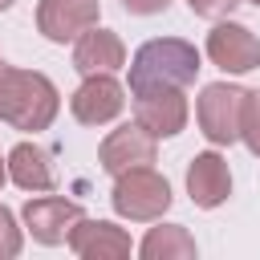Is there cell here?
Listing matches in <instances>:
<instances>
[{
  "instance_id": "23",
  "label": "cell",
  "mask_w": 260,
  "mask_h": 260,
  "mask_svg": "<svg viewBox=\"0 0 260 260\" xmlns=\"http://www.w3.org/2000/svg\"><path fill=\"white\" fill-rule=\"evenodd\" d=\"M0 65H4V61H0Z\"/></svg>"
},
{
  "instance_id": "17",
  "label": "cell",
  "mask_w": 260,
  "mask_h": 260,
  "mask_svg": "<svg viewBox=\"0 0 260 260\" xmlns=\"http://www.w3.org/2000/svg\"><path fill=\"white\" fill-rule=\"evenodd\" d=\"M20 256V228H16V215L0 203V260H12Z\"/></svg>"
},
{
  "instance_id": "18",
  "label": "cell",
  "mask_w": 260,
  "mask_h": 260,
  "mask_svg": "<svg viewBox=\"0 0 260 260\" xmlns=\"http://www.w3.org/2000/svg\"><path fill=\"white\" fill-rule=\"evenodd\" d=\"M236 4H240V0H187V8H191L195 16H207V20H219V16H228Z\"/></svg>"
},
{
  "instance_id": "8",
  "label": "cell",
  "mask_w": 260,
  "mask_h": 260,
  "mask_svg": "<svg viewBox=\"0 0 260 260\" xmlns=\"http://www.w3.org/2000/svg\"><path fill=\"white\" fill-rule=\"evenodd\" d=\"M207 57L223 73H248L260 65V41L252 37V28H244L236 20H219L207 32Z\"/></svg>"
},
{
  "instance_id": "13",
  "label": "cell",
  "mask_w": 260,
  "mask_h": 260,
  "mask_svg": "<svg viewBox=\"0 0 260 260\" xmlns=\"http://www.w3.org/2000/svg\"><path fill=\"white\" fill-rule=\"evenodd\" d=\"M122 65H126V45L118 32L93 24L77 37V45H73V69L77 73H85V77L89 73H114Z\"/></svg>"
},
{
  "instance_id": "11",
  "label": "cell",
  "mask_w": 260,
  "mask_h": 260,
  "mask_svg": "<svg viewBox=\"0 0 260 260\" xmlns=\"http://www.w3.org/2000/svg\"><path fill=\"white\" fill-rule=\"evenodd\" d=\"M134 122L146 126L154 138H175L187 126V98L183 89H154L134 98Z\"/></svg>"
},
{
  "instance_id": "5",
  "label": "cell",
  "mask_w": 260,
  "mask_h": 260,
  "mask_svg": "<svg viewBox=\"0 0 260 260\" xmlns=\"http://www.w3.org/2000/svg\"><path fill=\"white\" fill-rule=\"evenodd\" d=\"M154 142H158V138H154L146 126L126 122V126H118V130H110V134L102 138L98 162H102V171H110V175H122V171H134V167H150V162H154Z\"/></svg>"
},
{
  "instance_id": "6",
  "label": "cell",
  "mask_w": 260,
  "mask_h": 260,
  "mask_svg": "<svg viewBox=\"0 0 260 260\" xmlns=\"http://www.w3.org/2000/svg\"><path fill=\"white\" fill-rule=\"evenodd\" d=\"M122 106H126V89L110 73H89L69 98V110L81 126H106L122 114Z\"/></svg>"
},
{
  "instance_id": "16",
  "label": "cell",
  "mask_w": 260,
  "mask_h": 260,
  "mask_svg": "<svg viewBox=\"0 0 260 260\" xmlns=\"http://www.w3.org/2000/svg\"><path fill=\"white\" fill-rule=\"evenodd\" d=\"M240 142L260 158V89L244 93V110H240Z\"/></svg>"
},
{
  "instance_id": "1",
  "label": "cell",
  "mask_w": 260,
  "mask_h": 260,
  "mask_svg": "<svg viewBox=\"0 0 260 260\" xmlns=\"http://www.w3.org/2000/svg\"><path fill=\"white\" fill-rule=\"evenodd\" d=\"M199 77V49L183 37H154L138 45L130 57V93H154V89H187Z\"/></svg>"
},
{
  "instance_id": "7",
  "label": "cell",
  "mask_w": 260,
  "mask_h": 260,
  "mask_svg": "<svg viewBox=\"0 0 260 260\" xmlns=\"http://www.w3.org/2000/svg\"><path fill=\"white\" fill-rule=\"evenodd\" d=\"M24 228L32 232L37 244H69V232L73 223L81 219V207L73 199H61V195H37L24 203Z\"/></svg>"
},
{
  "instance_id": "4",
  "label": "cell",
  "mask_w": 260,
  "mask_h": 260,
  "mask_svg": "<svg viewBox=\"0 0 260 260\" xmlns=\"http://www.w3.org/2000/svg\"><path fill=\"white\" fill-rule=\"evenodd\" d=\"M244 93L240 85H228V81H211L203 85L199 102H195V118H199V130L207 142L215 146H232L240 138V110H244Z\"/></svg>"
},
{
  "instance_id": "20",
  "label": "cell",
  "mask_w": 260,
  "mask_h": 260,
  "mask_svg": "<svg viewBox=\"0 0 260 260\" xmlns=\"http://www.w3.org/2000/svg\"><path fill=\"white\" fill-rule=\"evenodd\" d=\"M4 179H8V158H0V187H4Z\"/></svg>"
},
{
  "instance_id": "19",
  "label": "cell",
  "mask_w": 260,
  "mask_h": 260,
  "mask_svg": "<svg viewBox=\"0 0 260 260\" xmlns=\"http://www.w3.org/2000/svg\"><path fill=\"white\" fill-rule=\"evenodd\" d=\"M171 0H122V8L130 16H154V12H167Z\"/></svg>"
},
{
  "instance_id": "15",
  "label": "cell",
  "mask_w": 260,
  "mask_h": 260,
  "mask_svg": "<svg viewBox=\"0 0 260 260\" xmlns=\"http://www.w3.org/2000/svg\"><path fill=\"white\" fill-rule=\"evenodd\" d=\"M142 260H191L195 256V240L183 223H158L146 232V240L138 244Z\"/></svg>"
},
{
  "instance_id": "2",
  "label": "cell",
  "mask_w": 260,
  "mask_h": 260,
  "mask_svg": "<svg viewBox=\"0 0 260 260\" xmlns=\"http://www.w3.org/2000/svg\"><path fill=\"white\" fill-rule=\"evenodd\" d=\"M57 110L61 93L45 73L0 65V122L12 130H49Z\"/></svg>"
},
{
  "instance_id": "21",
  "label": "cell",
  "mask_w": 260,
  "mask_h": 260,
  "mask_svg": "<svg viewBox=\"0 0 260 260\" xmlns=\"http://www.w3.org/2000/svg\"><path fill=\"white\" fill-rule=\"evenodd\" d=\"M12 4H16V0H0V12H4V8H12Z\"/></svg>"
},
{
  "instance_id": "10",
  "label": "cell",
  "mask_w": 260,
  "mask_h": 260,
  "mask_svg": "<svg viewBox=\"0 0 260 260\" xmlns=\"http://www.w3.org/2000/svg\"><path fill=\"white\" fill-rule=\"evenodd\" d=\"M69 252L81 260H122L130 256V236L110 219H77L69 232Z\"/></svg>"
},
{
  "instance_id": "9",
  "label": "cell",
  "mask_w": 260,
  "mask_h": 260,
  "mask_svg": "<svg viewBox=\"0 0 260 260\" xmlns=\"http://www.w3.org/2000/svg\"><path fill=\"white\" fill-rule=\"evenodd\" d=\"M98 16H102L98 0H41L37 4V28L57 45L77 41L85 28L98 24Z\"/></svg>"
},
{
  "instance_id": "22",
  "label": "cell",
  "mask_w": 260,
  "mask_h": 260,
  "mask_svg": "<svg viewBox=\"0 0 260 260\" xmlns=\"http://www.w3.org/2000/svg\"><path fill=\"white\" fill-rule=\"evenodd\" d=\"M248 4H256V8H260V0H248Z\"/></svg>"
},
{
  "instance_id": "3",
  "label": "cell",
  "mask_w": 260,
  "mask_h": 260,
  "mask_svg": "<svg viewBox=\"0 0 260 260\" xmlns=\"http://www.w3.org/2000/svg\"><path fill=\"white\" fill-rule=\"evenodd\" d=\"M110 203H114V211L122 219L150 223V219H162L167 215V207H171V183L158 171H150V167H134V171L114 175Z\"/></svg>"
},
{
  "instance_id": "14",
  "label": "cell",
  "mask_w": 260,
  "mask_h": 260,
  "mask_svg": "<svg viewBox=\"0 0 260 260\" xmlns=\"http://www.w3.org/2000/svg\"><path fill=\"white\" fill-rule=\"evenodd\" d=\"M8 179L20 191H53V183H57L49 154L41 146H32V142H16L8 150Z\"/></svg>"
},
{
  "instance_id": "12",
  "label": "cell",
  "mask_w": 260,
  "mask_h": 260,
  "mask_svg": "<svg viewBox=\"0 0 260 260\" xmlns=\"http://www.w3.org/2000/svg\"><path fill=\"white\" fill-rule=\"evenodd\" d=\"M187 195L203 211L219 207L232 195V171H228V162L215 150H203V154L191 158V167H187Z\"/></svg>"
}]
</instances>
